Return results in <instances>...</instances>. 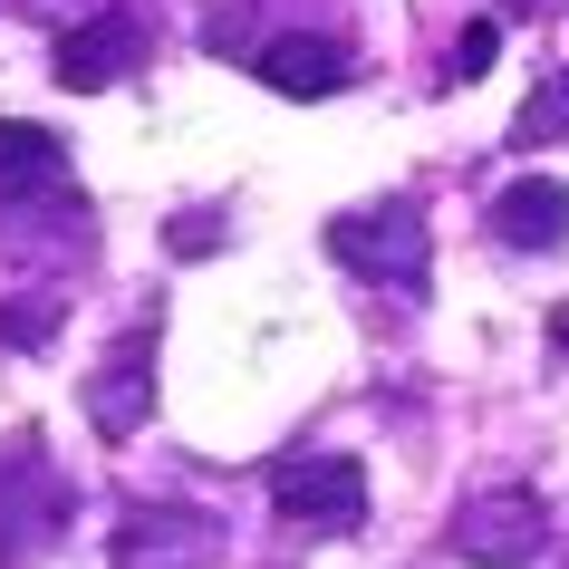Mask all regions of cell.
<instances>
[{
    "label": "cell",
    "instance_id": "3",
    "mask_svg": "<svg viewBox=\"0 0 569 569\" xmlns=\"http://www.w3.org/2000/svg\"><path fill=\"white\" fill-rule=\"evenodd\" d=\"M453 560L473 569H521L550 550V502H540L531 482H502V492H473V502H453V531H445Z\"/></svg>",
    "mask_w": 569,
    "mask_h": 569
},
{
    "label": "cell",
    "instance_id": "7",
    "mask_svg": "<svg viewBox=\"0 0 569 569\" xmlns=\"http://www.w3.org/2000/svg\"><path fill=\"white\" fill-rule=\"evenodd\" d=\"M146 416H154V329H126L117 348L97 358V377H88V425L107 445H126Z\"/></svg>",
    "mask_w": 569,
    "mask_h": 569
},
{
    "label": "cell",
    "instance_id": "11",
    "mask_svg": "<svg viewBox=\"0 0 569 569\" xmlns=\"http://www.w3.org/2000/svg\"><path fill=\"white\" fill-rule=\"evenodd\" d=\"M492 49H502V20H473V30L445 49V88H473L482 68H492Z\"/></svg>",
    "mask_w": 569,
    "mask_h": 569
},
{
    "label": "cell",
    "instance_id": "5",
    "mask_svg": "<svg viewBox=\"0 0 569 569\" xmlns=\"http://www.w3.org/2000/svg\"><path fill=\"white\" fill-rule=\"evenodd\" d=\"M222 560V521L174 502H126L117 521V569H212Z\"/></svg>",
    "mask_w": 569,
    "mask_h": 569
},
{
    "label": "cell",
    "instance_id": "16",
    "mask_svg": "<svg viewBox=\"0 0 569 569\" xmlns=\"http://www.w3.org/2000/svg\"><path fill=\"white\" fill-rule=\"evenodd\" d=\"M560 97H569V78H560Z\"/></svg>",
    "mask_w": 569,
    "mask_h": 569
},
{
    "label": "cell",
    "instance_id": "14",
    "mask_svg": "<svg viewBox=\"0 0 569 569\" xmlns=\"http://www.w3.org/2000/svg\"><path fill=\"white\" fill-rule=\"evenodd\" d=\"M550 0H492V20H540Z\"/></svg>",
    "mask_w": 569,
    "mask_h": 569
},
{
    "label": "cell",
    "instance_id": "13",
    "mask_svg": "<svg viewBox=\"0 0 569 569\" xmlns=\"http://www.w3.org/2000/svg\"><path fill=\"white\" fill-rule=\"evenodd\" d=\"M560 117H569V97H560V88H540L531 107H521V126H511V146H550V126H560Z\"/></svg>",
    "mask_w": 569,
    "mask_h": 569
},
{
    "label": "cell",
    "instance_id": "2",
    "mask_svg": "<svg viewBox=\"0 0 569 569\" xmlns=\"http://www.w3.org/2000/svg\"><path fill=\"white\" fill-rule=\"evenodd\" d=\"M270 511H280L300 540H348L367 521L358 453H280V463H270Z\"/></svg>",
    "mask_w": 569,
    "mask_h": 569
},
{
    "label": "cell",
    "instance_id": "12",
    "mask_svg": "<svg viewBox=\"0 0 569 569\" xmlns=\"http://www.w3.org/2000/svg\"><path fill=\"white\" fill-rule=\"evenodd\" d=\"M49 329H59V300H49V290H39L30 309H0V338H10V348H39Z\"/></svg>",
    "mask_w": 569,
    "mask_h": 569
},
{
    "label": "cell",
    "instance_id": "1",
    "mask_svg": "<svg viewBox=\"0 0 569 569\" xmlns=\"http://www.w3.org/2000/svg\"><path fill=\"white\" fill-rule=\"evenodd\" d=\"M329 261L377 280V290H425V270H435V232H425V212L396 193V203H358L329 222Z\"/></svg>",
    "mask_w": 569,
    "mask_h": 569
},
{
    "label": "cell",
    "instance_id": "4",
    "mask_svg": "<svg viewBox=\"0 0 569 569\" xmlns=\"http://www.w3.org/2000/svg\"><path fill=\"white\" fill-rule=\"evenodd\" d=\"M146 59H154L146 0H107L97 20H78V30L59 39V88L68 97H97V88H117V78H136Z\"/></svg>",
    "mask_w": 569,
    "mask_h": 569
},
{
    "label": "cell",
    "instance_id": "9",
    "mask_svg": "<svg viewBox=\"0 0 569 569\" xmlns=\"http://www.w3.org/2000/svg\"><path fill=\"white\" fill-rule=\"evenodd\" d=\"M251 68H261V88H280V97H338V88H348V49H338V39H319V30L261 39V49H251Z\"/></svg>",
    "mask_w": 569,
    "mask_h": 569
},
{
    "label": "cell",
    "instance_id": "8",
    "mask_svg": "<svg viewBox=\"0 0 569 569\" xmlns=\"http://www.w3.org/2000/svg\"><path fill=\"white\" fill-rule=\"evenodd\" d=\"M78 174H68V146L30 117H0V203H68Z\"/></svg>",
    "mask_w": 569,
    "mask_h": 569
},
{
    "label": "cell",
    "instance_id": "6",
    "mask_svg": "<svg viewBox=\"0 0 569 569\" xmlns=\"http://www.w3.org/2000/svg\"><path fill=\"white\" fill-rule=\"evenodd\" d=\"M59 521H68V482L39 453H0V569L39 560Z\"/></svg>",
    "mask_w": 569,
    "mask_h": 569
},
{
    "label": "cell",
    "instance_id": "10",
    "mask_svg": "<svg viewBox=\"0 0 569 569\" xmlns=\"http://www.w3.org/2000/svg\"><path fill=\"white\" fill-rule=\"evenodd\" d=\"M492 232H502L511 251H560L569 241V183L560 174H521L502 203H492Z\"/></svg>",
    "mask_w": 569,
    "mask_h": 569
},
{
    "label": "cell",
    "instance_id": "15",
    "mask_svg": "<svg viewBox=\"0 0 569 569\" xmlns=\"http://www.w3.org/2000/svg\"><path fill=\"white\" fill-rule=\"evenodd\" d=\"M560 348H569V319H560Z\"/></svg>",
    "mask_w": 569,
    "mask_h": 569
}]
</instances>
